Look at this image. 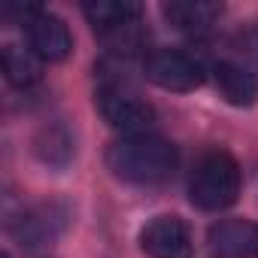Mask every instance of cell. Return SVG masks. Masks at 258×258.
<instances>
[{"instance_id":"1","label":"cell","mask_w":258,"mask_h":258,"mask_svg":"<svg viewBox=\"0 0 258 258\" xmlns=\"http://www.w3.org/2000/svg\"><path fill=\"white\" fill-rule=\"evenodd\" d=\"M106 167L112 176L131 182V185H158L173 176L176 170V149L173 143L155 134L121 137L106 152Z\"/></svg>"},{"instance_id":"2","label":"cell","mask_w":258,"mask_h":258,"mask_svg":"<svg viewBox=\"0 0 258 258\" xmlns=\"http://www.w3.org/2000/svg\"><path fill=\"white\" fill-rule=\"evenodd\" d=\"M240 195V167L237 161L222 152L213 149L207 155H201V161L195 164L191 176H188V198L195 207L219 213L225 207H231Z\"/></svg>"},{"instance_id":"3","label":"cell","mask_w":258,"mask_h":258,"mask_svg":"<svg viewBox=\"0 0 258 258\" xmlns=\"http://www.w3.org/2000/svg\"><path fill=\"white\" fill-rule=\"evenodd\" d=\"M97 109L103 115V121L115 131H121L124 137H137V134H149V127L155 124V109L152 103H146L134 88H127L121 82H103L97 88Z\"/></svg>"},{"instance_id":"4","label":"cell","mask_w":258,"mask_h":258,"mask_svg":"<svg viewBox=\"0 0 258 258\" xmlns=\"http://www.w3.org/2000/svg\"><path fill=\"white\" fill-rule=\"evenodd\" d=\"M143 70H146V79L164 91H191V88L204 85V79H207V67L195 55L179 52V49L152 52L146 58Z\"/></svg>"},{"instance_id":"5","label":"cell","mask_w":258,"mask_h":258,"mask_svg":"<svg viewBox=\"0 0 258 258\" xmlns=\"http://www.w3.org/2000/svg\"><path fill=\"white\" fill-rule=\"evenodd\" d=\"M67 207L58 204V201H46V204H37V207H28L16 225H13V234L16 240L25 246V249H40L46 243H52L64 225H67Z\"/></svg>"},{"instance_id":"6","label":"cell","mask_w":258,"mask_h":258,"mask_svg":"<svg viewBox=\"0 0 258 258\" xmlns=\"http://www.w3.org/2000/svg\"><path fill=\"white\" fill-rule=\"evenodd\" d=\"M140 246L152 258H191V234L179 216H158L140 231Z\"/></svg>"},{"instance_id":"7","label":"cell","mask_w":258,"mask_h":258,"mask_svg":"<svg viewBox=\"0 0 258 258\" xmlns=\"http://www.w3.org/2000/svg\"><path fill=\"white\" fill-rule=\"evenodd\" d=\"M207 249L213 258H258V222L222 219L207 231Z\"/></svg>"},{"instance_id":"8","label":"cell","mask_w":258,"mask_h":258,"mask_svg":"<svg viewBox=\"0 0 258 258\" xmlns=\"http://www.w3.org/2000/svg\"><path fill=\"white\" fill-rule=\"evenodd\" d=\"M25 31H28V46L40 61H64L73 49V37L67 25L52 13L37 10L25 22Z\"/></svg>"},{"instance_id":"9","label":"cell","mask_w":258,"mask_h":258,"mask_svg":"<svg viewBox=\"0 0 258 258\" xmlns=\"http://www.w3.org/2000/svg\"><path fill=\"white\" fill-rule=\"evenodd\" d=\"M82 13L97 37H109L115 31L140 25L143 19V7L134 4V0H91V4L82 7Z\"/></svg>"},{"instance_id":"10","label":"cell","mask_w":258,"mask_h":258,"mask_svg":"<svg viewBox=\"0 0 258 258\" xmlns=\"http://www.w3.org/2000/svg\"><path fill=\"white\" fill-rule=\"evenodd\" d=\"M219 94L231 106H252L258 100V70L237 64V61H222L213 70Z\"/></svg>"},{"instance_id":"11","label":"cell","mask_w":258,"mask_h":258,"mask_svg":"<svg viewBox=\"0 0 258 258\" xmlns=\"http://www.w3.org/2000/svg\"><path fill=\"white\" fill-rule=\"evenodd\" d=\"M161 13L176 31L204 34L222 19V4H213V0H170Z\"/></svg>"},{"instance_id":"12","label":"cell","mask_w":258,"mask_h":258,"mask_svg":"<svg viewBox=\"0 0 258 258\" xmlns=\"http://www.w3.org/2000/svg\"><path fill=\"white\" fill-rule=\"evenodd\" d=\"M34 152H37V158H40L43 164H49V167H58V170L67 167V164L73 161V152H76L70 127L61 124V121H52V124L40 127V134H37V140H34Z\"/></svg>"},{"instance_id":"13","label":"cell","mask_w":258,"mask_h":258,"mask_svg":"<svg viewBox=\"0 0 258 258\" xmlns=\"http://www.w3.org/2000/svg\"><path fill=\"white\" fill-rule=\"evenodd\" d=\"M4 73L13 85L19 88H28L40 79V58L31 52V49H22V46H4Z\"/></svg>"},{"instance_id":"14","label":"cell","mask_w":258,"mask_h":258,"mask_svg":"<svg viewBox=\"0 0 258 258\" xmlns=\"http://www.w3.org/2000/svg\"><path fill=\"white\" fill-rule=\"evenodd\" d=\"M240 52H246L252 61H258V22H252V25L240 34Z\"/></svg>"}]
</instances>
